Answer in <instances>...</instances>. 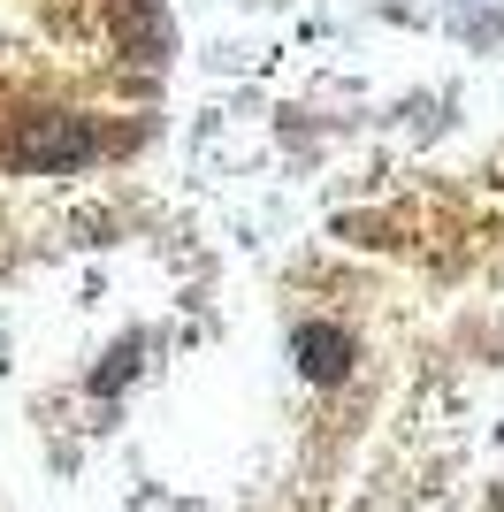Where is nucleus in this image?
<instances>
[{"label": "nucleus", "mask_w": 504, "mask_h": 512, "mask_svg": "<svg viewBox=\"0 0 504 512\" xmlns=\"http://www.w3.org/2000/svg\"><path fill=\"white\" fill-rule=\"evenodd\" d=\"M138 360H146V352H138V337H123L115 352H107V367L92 375V398H115V390H123L130 375H138Z\"/></svg>", "instance_id": "obj_3"}, {"label": "nucleus", "mask_w": 504, "mask_h": 512, "mask_svg": "<svg viewBox=\"0 0 504 512\" xmlns=\"http://www.w3.org/2000/svg\"><path fill=\"white\" fill-rule=\"evenodd\" d=\"M92 153H100V138H92L84 115H23L8 130V161L16 169H77Z\"/></svg>", "instance_id": "obj_1"}, {"label": "nucleus", "mask_w": 504, "mask_h": 512, "mask_svg": "<svg viewBox=\"0 0 504 512\" xmlns=\"http://www.w3.org/2000/svg\"><path fill=\"white\" fill-rule=\"evenodd\" d=\"M291 352H298V375H306V383H344V375H352V337H344V329H314V321H306L291 337Z\"/></svg>", "instance_id": "obj_2"}]
</instances>
